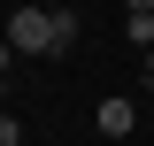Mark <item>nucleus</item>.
Segmentation results:
<instances>
[{
	"mask_svg": "<svg viewBox=\"0 0 154 146\" xmlns=\"http://www.w3.org/2000/svg\"><path fill=\"white\" fill-rule=\"evenodd\" d=\"M100 138H131V123H139V100H123V92H116V100H100Z\"/></svg>",
	"mask_w": 154,
	"mask_h": 146,
	"instance_id": "2",
	"label": "nucleus"
},
{
	"mask_svg": "<svg viewBox=\"0 0 154 146\" xmlns=\"http://www.w3.org/2000/svg\"><path fill=\"white\" fill-rule=\"evenodd\" d=\"M123 8H154V0H123Z\"/></svg>",
	"mask_w": 154,
	"mask_h": 146,
	"instance_id": "4",
	"label": "nucleus"
},
{
	"mask_svg": "<svg viewBox=\"0 0 154 146\" xmlns=\"http://www.w3.org/2000/svg\"><path fill=\"white\" fill-rule=\"evenodd\" d=\"M146 77H154V46H146Z\"/></svg>",
	"mask_w": 154,
	"mask_h": 146,
	"instance_id": "5",
	"label": "nucleus"
},
{
	"mask_svg": "<svg viewBox=\"0 0 154 146\" xmlns=\"http://www.w3.org/2000/svg\"><path fill=\"white\" fill-rule=\"evenodd\" d=\"M8 54H62L54 8H16V16H8Z\"/></svg>",
	"mask_w": 154,
	"mask_h": 146,
	"instance_id": "1",
	"label": "nucleus"
},
{
	"mask_svg": "<svg viewBox=\"0 0 154 146\" xmlns=\"http://www.w3.org/2000/svg\"><path fill=\"white\" fill-rule=\"evenodd\" d=\"M123 46H154V8H123Z\"/></svg>",
	"mask_w": 154,
	"mask_h": 146,
	"instance_id": "3",
	"label": "nucleus"
}]
</instances>
